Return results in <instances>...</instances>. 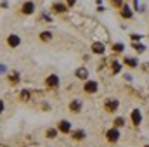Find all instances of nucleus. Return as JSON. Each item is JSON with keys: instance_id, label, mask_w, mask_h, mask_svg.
<instances>
[{"instance_id": "f257e3e1", "label": "nucleus", "mask_w": 149, "mask_h": 147, "mask_svg": "<svg viewBox=\"0 0 149 147\" xmlns=\"http://www.w3.org/2000/svg\"><path fill=\"white\" fill-rule=\"evenodd\" d=\"M83 90H85L87 94H95V92L99 90V83H97V81H92V80H90V81H87V83L83 85Z\"/></svg>"}, {"instance_id": "f03ea898", "label": "nucleus", "mask_w": 149, "mask_h": 147, "mask_svg": "<svg viewBox=\"0 0 149 147\" xmlns=\"http://www.w3.org/2000/svg\"><path fill=\"white\" fill-rule=\"evenodd\" d=\"M45 83H47L49 87L56 88V87H59V76H57V74H50V76H47Z\"/></svg>"}, {"instance_id": "7ed1b4c3", "label": "nucleus", "mask_w": 149, "mask_h": 147, "mask_svg": "<svg viewBox=\"0 0 149 147\" xmlns=\"http://www.w3.org/2000/svg\"><path fill=\"white\" fill-rule=\"evenodd\" d=\"M106 137H108L109 142H116V140L120 139V132H118V128H111V130H108Z\"/></svg>"}, {"instance_id": "20e7f679", "label": "nucleus", "mask_w": 149, "mask_h": 147, "mask_svg": "<svg viewBox=\"0 0 149 147\" xmlns=\"http://www.w3.org/2000/svg\"><path fill=\"white\" fill-rule=\"evenodd\" d=\"M33 10H35V3H33L31 0H28V2H24V5H23V14H26V16H30V14H33Z\"/></svg>"}, {"instance_id": "39448f33", "label": "nucleus", "mask_w": 149, "mask_h": 147, "mask_svg": "<svg viewBox=\"0 0 149 147\" xmlns=\"http://www.w3.org/2000/svg\"><path fill=\"white\" fill-rule=\"evenodd\" d=\"M141 121H142V114H141V111L134 109V111H132V123H134L135 126H139V125H141Z\"/></svg>"}, {"instance_id": "423d86ee", "label": "nucleus", "mask_w": 149, "mask_h": 147, "mask_svg": "<svg viewBox=\"0 0 149 147\" xmlns=\"http://www.w3.org/2000/svg\"><path fill=\"white\" fill-rule=\"evenodd\" d=\"M7 43H9V47H19V43H21V38L17 37V35H9L7 38Z\"/></svg>"}, {"instance_id": "0eeeda50", "label": "nucleus", "mask_w": 149, "mask_h": 147, "mask_svg": "<svg viewBox=\"0 0 149 147\" xmlns=\"http://www.w3.org/2000/svg\"><path fill=\"white\" fill-rule=\"evenodd\" d=\"M59 130H61L63 133H70V132H71V123L66 121V119H63V121L59 123Z\"/></svg>"}, {"instance_id": "6e6552de", "label": "nucleus", "mask_w": 149, "mask_h": 147, "mask_svg": "<svg viewBox=\"0 0 149 147\" xmlns=\"http://www.w3.org/2000/svg\"><path fill=\"white\" fill-rule=\"evenodd\" d=\"M118 109V101L116 99H113V101H108L106 102V111H109V112H113V111Z\"/></svg>"}, {"instance_id": "1a4fd4ad", "label": "nucleus", "mask_w": 149, "mask_h": 147, "mask_svg": "<svg viewBox=\"0 0 149 147\" xmlns=\"http://www.w3.org/2000/svg\"><path fill=\"white\" fill-rule=\"evenodd\" d=\"M70 109L73 111V112H80L81 111V102L80 101H71L70 102Z\"/></svg>"}, {"instance_id": "9d476101", "label": "nucleus", "mask_w": 149, "mask_h": 147, "mask_svg": "<svg viewBox=\"0 0 149 147\" xmlns=\"http://www.w3.org/2000/svg\"><path fill=\"white\" fill-rule=\"evenodd\" d=\"M92 50H94L95 54H104V45H102L101 42H95V43L92 45Z\"/></svg>"}, {"instance_id": "9b49d317", "label": "nucleus", "mask_w": 149, "mask_h": 147, "mask_svg": "<svg viewBox=\"0 0 149 147\" xmlns=\"http://www.w3.org/2000/svg\"><path fill=\"white\" fill-rule=\"evenodd\" d=\"M76 76H78L80 80H87V78H88V71H87L85 68H78V69H76Z\"/></svg>"}, {"instance_id": "f8f14e48", "label": "nucleus", "mask_w": 149, "mask_h": 147, "mask_svg": "<svg viewBox=\"0 0 149 147\" xmlns=\"http://www.w3.org/2000/svg\"><path fill=\"white\" fill-rule=\"evenodd\" d=\"M85 135H87V133H85L83 130H76V132L71 133V137H73L74 140H81V139H85Z\"/></svg>"}, {"instance_id": "ddd939ff", "label": "nucleus", "mask_w": 149, "mask_h": 147, "mask_svg": "<svg viewBox=\"0 0 149 147\" xmlns=\"http://www.w3.org/2000/svg\"><path fill=\"white\" fill-rule=\"evenodd\" d=\"M40 40H42V42H50V40H52V33H50V31H42V33H40Z\"/></svg>"}, {"instance_id": "4468645a", "label": "nucleus", "mask_w": 149, "mask_h": 147, "mask_svg": "<svg viewBox=\"0 0 149 147\" xmlns=\"http://www.w3.org/2000/svg\"><path fill=\"white\" fill-rule=\"evenodd\" d=\"M9 81H10L12 85H16V83L19 81V73H16V71H14V73L10 74V76H9Z\"/></svg>"}, {"instance_id": "2eb2a0df", "label": "nucleus", "mask_w": 149, "mask_h": 147, "mask_svg": "<svg viewBox=\"0 0 149 147\" xmlns=\"http://www.w3.org/2000/svg\"><path fill=\"white\" fill-rule=\"evenodd\" d=\"M121 16H123V17H132V10H130V7L125 5V7L121 9Z\"/></svg>"}, {"instance_id": "dca6fc26", "label": "nucleus", "mask_w": 149, "mask_h": 147, "mask_svg": "<svg viewBox=\"0 0 149 147\" xmlns=\"http://www.w3.org/2000/svg\"><path fill=\"white\" fill-rule=\"evenodd\" d=\"M125 64H128L130 68H135V66H137V59H132V57H125Z\"/></svg>"}, {"instance_id": "f3484780", "label": "nucleus", "mask_w": 149, "mask_h": 147, "mask_svg": "<svg viewBox=\"0 0 149 147\" xmlns=\"http://www.w3.org/2000/svg\"><path fill=\"white\" fill-rule=\"evenodd\" d=\"M52 9H54L56 12H64V10H66V7H64L63 3H54V5H52Z\"/></svg>"}, {"instance_id": "a211bd4d", "label": "nucleus", "mask_w": 149, "mask_h": 147, "mask_svg": "<svg viewBox=\"0 0 149 147\" xmlns=\"http://www.w3.org/2000/svg\"><path fill=\"white\" fill-rule=\"evenodd\" d=\"M56 137H57V130H54V128L47 130V139H56Z\"/></svg>"}, {"instance_id": "6ab92c4d", "label": "nucleus", "mask_w": 149, "mask_h": 147, "mask_svg": "<svg viewBox=\"0 0 149 147\" xmlns=\"http://www.w3.org/2000/svg\"><path fill=\"white\" fill-rule=\"evenodd\" d=\"M123 49H125L123 43H114V45H113V50H114V52H123Z\"/></svg>"}, {"instance_id": "aec40b11", "label": "nucleus", "mask_w": 149, "mask_h": 147, "mask_svg": "<svg viewBox=\"0 0 149 147\" xmlns=\"http://www.w3.org/2000/svg\"><path fill=\"white\" fill-rule=\"evenodd\" d=\"M114 125H116V128H120V126L125 125V119H123V118H116V119H114Z\"/></svg>"}, {"instance_id": "412c9836", "label": "nucleus", "mask_w": 149, "mask_h": 147, "mask_svg": "<svg viewBox=\"0 0 149 147\" xmlns=\"http://www.w3.org/2000/svg\"><path fill=\"white\" fill-rule=\"evenodd\" d=\"M30 95H31V94H30L28 90H23V92H21V97H23L24 101H28V99H30Z\"/></svg>"}, {"instance_id": "4be33fe9", "label": "nucleus", "mask_w": 149, "mask_h": 147, "mask_svg": "<svg viewBox=\"0 0 149 147\" xmlns=\"http://www.w3.org/2000/svg\"><path fill=\"white\" fill-rule=\"evenodd\" d=\"M113 73H120V64H118V62H116V61H114V62H113Z\"/></svg>"}, {"instance_id": "5701e85b", "label": "nucleus", "mask_w": 149, "mask_h": 147, "mask_svg": "<svg viewBox=\"0 0 149 147\" xmlns=\"http://www.w3.org/2000/svg\"><path fill=\"white\" fill-rule=\"evenodd\" d=\"M134 47H135V50H137V52H144V49H146V47H144L142 43H141V45H139V43H135Z\"/></svg>"}, {"instance_id": "b1692460", "label": "nucleus", "mask_w": 149, "mask_h": 147, "mask_svg": "<svg viewBox=\"0 0 149 147\" xmlns=\"http://www.w3.org/2000/svg\"><path fill=\"white\" fill-rule=\"evenodd\" d=\"M3 109H5V104H3V101H0V114L3 112Z\"/></svg>"}, {"instance_id": "393cba45", "label": "nucleus", "mask_w": 149, "mask_h": 147, "mask_svg": "<svg viewBox=\"0 0 149 147\" xmlns=\"http://www.w3.org/2000/svg\"><path fill=\"white\" fill-rule=\"evenodd\" d=\"M5 69H7L5 64H0V73H5Z\"/></svg>"}, {"instance_id": "a878e982", "label": "nucleus", "mask_w": 149, "mask_h": 147, "mask_svg": "<svg viewBox=\"0 0 149 147\" xmlns=\"http://www.w3.org/2000/svg\"><path fill=\"white\" fill-rule=\"evenodd\" d=\"M66 2H68V5H74L76 3V0H66Z\"/></svg>"}, {"instance_id": "bb28decb", "label": "nucleus", "mask_w": 149, "mask_h": 147, "mask_svg": "<svg viewBox=\"0 0 149 147\" xmlns=\"http://www.w3.org/2000/svg\"><path fill=\"white\" fill-rule=\"evenodd\" d=\"M146 147H149V146H146Z\"/></svg>"}]
</instances>
